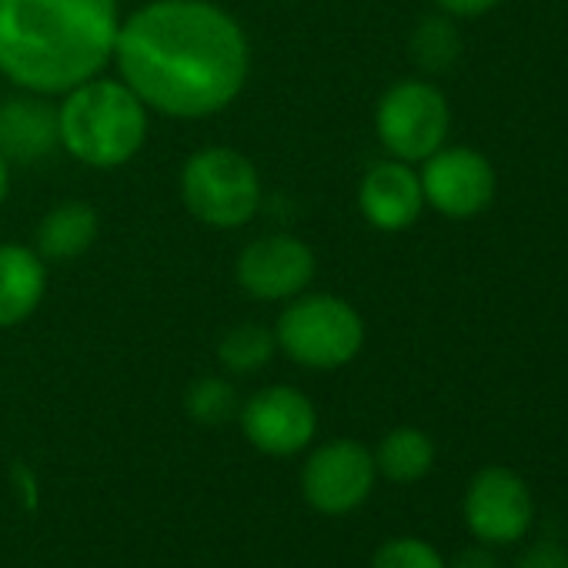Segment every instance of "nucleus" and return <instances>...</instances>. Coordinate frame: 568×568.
<instances>
[{
  "label": "nucleus",
  "instance_id": "obj_1",
  "mask_svg": "<svg viewBox=\"0 0 568 568\" xmlns=\"http://www.w3.org/2000/svg\"><path fill=\"white\" fill-rule=\"evenodd\" d=\"M114 61L144 108L201 121L244 91L251 51L244 28L211 0H151L118 28Z\"/></svg>",
  "mask_w": 568,
  "mask_h": 568
},
{
  "label": "nucleus",
  "instance_id": "obj_2",
  "mask_svg": "<svg viewBox=\"0 0 568 568\" xmlns=\"http://www.w3.org/2000/svg\"><path fill=\"white\" fill-rule=\"evenodd\" d=\"M118 0H0V74L54 98L98 78L114 58Z\"/></svg>",
  "mask_w": 568,
  "mask_h": 568
},
{
  "label": "nucleus",
  "instance_id": "obj_3",
  "mask_svg": "<svg viewBox=\"0 0 568 568\" xmlns=\"http://www.w3.org/2000/svg\"><path fill=\"white\" fill-rule=\"evenodd\" d=\"M61 148L88 168L111 171L128 164L148 134V108L124 81L91 78L64 94L58 108Z\"/></svg>",
  "mask_w": 568,
  "mask_h": 568
},
{
  "label": "nucleus",
  "instance_id": "obj_4",
  "mask_svg": "<svg viewBox=\"0 0 568 568\" xmlns=\"http://www.w3.org/2000/svg\"><path fill=\"white\" fill-rule=\"evenodd\" d=\"M274 342L295 365L332 372L358 358L365 345V322L338 295L302 292L277 315Z\"/></svg>",
  "mask_w": 568,
  "mask_h": 568
},
{
  "label": "nucleus",
  "instance_id": "obj_5",
  "mask_svg": "<svg viewBox=\"0 0 568 568\" xmlns=\"http://www.w3.org/2000/svg\"><path fill=\"white\" fill-rule=\"evenodd\" d=\"M181 201L207 227H241L261 207V178L254 164L231 148H204L181 168Z\"/></svg>",
  "mask_w": 568,
  "mask_h": 568
},
{
  "label": "nucleus",
  "instance_id": "obj_6",
  "mask_svg": "<svg viewBox=\"0 0 568 568\" xmlns=\"http://www.w3.org/2000/svg\"><path fill=\"white\" fill-rule=\"evenodd\" d=\"M448 101L438 88L425 81H398L392 84L378 108L375 128L382 144L395 154V161H425L432 158L448 138Z\"/></svg>",
  "mask_w": 568,
  "mask_h": 568
},
{
  "label": "nucleus",
  "instance_id": "obj_7",
  "mask_svg": "<svg viewBox=\"0 0 568 568\" xmlns=\"http://www.w3.org/2000/svg\"><path fill=\"white\" fill-rule=\"evenodd\" d=\"M375 455L352 438L318 445L302 468V495L322 515H348L362 508L375 488Z\"/></svg>",
  "mask_w": 568,
  "mask_h": 568
},
{
  "label": "nucleus",
  "instance_id": "obj_8",
  "mask_svg": "<svg viewBox=\"0 0 568 568\" xmlns=\"http://www.w3.org/2000/svg\"><path fill=\"white\" fill-rule=\"evenodd\" d=\"M244 438L271 458H292L315 442L318 412L312 398L292 385H267L237 412Z\"/></svg>",
  "mask_w": 568,
  "mask_h": 568
},
{
  "label": "nucleus",
  "instance_id": "obj_9",
  "mask_svg": "<svg viewBox=\"0 0 568 568\" xmlns=\"http://www.w3.org/2000/svg\"><path fill=\"white\" fill-rule=\"evenodd\" d=\"M462 515L481 545H515L531 528L535 501L521 475L501 465H488L468 481Z\"/></svg>",
  "mask_w": 568,
  "mask_h": 568
},
{
  "label": "nucleus",
  "instance_id": "obj_10",
  "mask_svg": "<svg viewBox=\"0 0 568 568\" xmlns=\"http://www.w3.org/2000/svg\"><path fill=\"white\" fill-rule=\"evenodd\" d=\"M234 277L257 302H292L315 277V251L295 234H264L237 254Z\"/></svg>",
  "mask_w": 568,
  "mask_h": 568
},
{
  "label": "nucleus",
  "instance_id": "obj_11",
  "mask_svg": "<svg viewBox=\"0 0 568 568\" xmlns=\"http://www.w3.org/2000/svg\"><path fill=\"white\" fill-rule=\"evenodd\" d=\"M425 201L455 221L475 217L495 197V171L485 154L471 148H438L422 168Z\"/></svg>",
  "mask_w": 568,
  "mask_h": 568
},
{
  "label": "nucleus",
  "instance_id": "obj_12",
  "mask_svg": "<svg viewBox=\"0 0 568 568\" xmlns=\"http://www.w3.org/2000/svg\"><path fill=\"white\" fill-rule=\"evenodd\" d=\"M358 207L378 231H405L425 207L422 181L405 161H382L368 168L358 187Z\"/></svg>",
  "mask_w": 568,
  "mask_h": 568
},
{
  "label": "nucleus",
  "instance_id": "obj_13",
  "mask_svg": "<svg viewBox=\"0 0 568 568\" xmlns=\"http://www.w3.org/2000/svg\"><path fill=\"white\" fill-rule=\"evenodd\" d=\"M61 144L58 131V108L48 104L41 94L11 98L0 104V154L8 161H41Z\"/></svg>",
  "mask_w": 568,
  "mask_h": 568
},
{
  "label": "nucleus",
  "instance_id": "obj_14",
  "mask_svg": "<svg viewBox=\"0 0 568 568\" xmlns=\"http://www.w3.org/2000/svg\"><path fill=\"white\" fill-rule=\"evenodd\" d=\"M48 292V267L28 244H0V328L28 322Z\"/></svg>",
  "mask_w": 568,
  "mask_h": 568
},
{
  "label": "nucleus",
  "instance_id": "obj_15",
  "mask_svg": "<svg viewBox=\"0 0 568 568\" xmlns=\"http://www.w3.org/2000/svg\"><path fill=\"white\" fill-rule=\"evenodd\" d=\"M101 221L88 201H64L51 207L38 227V254L48 261H74L98 241Z\"/></svg>",
  "mask_w": 568,
  "mask_h": 568
},
{
  "label": "nucleus",
  "instance_id": "obj_16",
  "mask_svg": "<svg viewBox=\"0 0 568 568\" xmlns=\"http://www.w3.org/2000/svg\"><path fill=\"white\" fill-rule=\"evenodd\" d=\"M372 455L382 478L395 485H415L435 465V442L418 428H392Z\"/></svg>",
  "mask_w": 568,
  "mask_h": 568
},
{
  "label": "nucleus",
  "instance_id": "obj_17",
  "mask_svg": "<svg viewBox=\"0 0 568 568\" xmlns=\"http://www.w3.org/2000/svg\"><path fill=\"white\" fill-rule=\"evenodd\" d=\"M277 352L274 332L264 325H234L221 342H217V362L231 375H254L261 372Z\"/></svg>",
  "mask_w": 568,
  "mask_h": 568
},
{
  "label": "nucleus",
  "instance_id": "obj_18",
  "mask_svg": "<svg viewBox=\"0 0 568 568\" xmlns=\"http://www.w3.org/2000/svg\"><path fill=\"white\" fill-rule=\"evenodd\" d=\"M184 408H187V415L197 425H224V422H231L241 412L234 385L224 382V378H211V375L207 378H197L187 388Z\"/></svg>",
  "mask_w": 568,
  "mask_h": 568
},
{
  "label": "nucleus",
  "instance_id": "obj_19",
  "mask_svg": "<svg viewBox=\"0 0 568 568\" xmlns=\"http://www.w3.org/2000/svg\"><path fill=\"white\" fill-rule=\"evenodd\" d=\"M412 48H415V61H418L422 68H428V71H445V68H452L455 58H458V51H462L455 28L445 24V21H438V18H428V21L418 28Z\"/></svg>",
  "mask_w": 568,
  "mask_h": 568
},
{
  "label": "nucleus",
  "instance_id": "obj_20",
  "mask_svg": "<svg viewBox=\"0 0 568 568\" xmlns=\"http://www.w3.org/2000/svg\"><path fill=\"white\" fill-rule=\"evenodd\" d=\"M372 568H448L442 551L425 538H388L372 555Z\"/></svg>",
  "mask_w": 568,
  "mask_h": 568
},
{
  "label": "nucleus",
  "instance_id": "obj_21",
  "mask_svg": "<svg viewBox=\"0 0 568 568\" xmlns=\"http://www.w3.org/2000/svg\"><path fill=\"white\" fill-rule=\"evenodd\" d=\"M518 568H568V561L555 545H535L531 551L521 555Z\"/></svg>",
  "mask_w": 568,
  "mask_h": 568
},
{
  "label": "nucleus",
  "instance_id": "obj_22",
  "mask_svg": "<svg viewBox=\"0 0 568 568\" xmlns=\"http://www.w3.org/2000/svg\"><path fill=\"white\" fill-rule=\"evenodd\" d=\"M435 4L445 11V14H458V18H478L485 11H491L501 0H435Z\"/></svg>",
  "mask_w": 568,
  "mask_h": 568
},
{
  "label": "nucleus",
  "instance_id": "obj_23",
  "mask_svg": "<svg viewBox=\"0 0 568 568\" xmlns=\"http://www.w3.org/2000/svg\"><path fill=\"white\" fill-rule=\"evenodd\" d=\"M452 568H498V558H495V551H491V545H471V548H465L458 558H455V565Z\"/></svg>",
  "mask_w": 568,
  "mask_h": 568
},
{
  "label": "nucleus",
  "instance_id": "obj_24",
  "mask_svg": "<svg viewBox=\"0 0 568 568\" xmlns=\"http://www.w3.org/2000/svg\"><path fill=\"white\" fill-rule=\"evenodd\" d=\"M8 158L0 154V204H4V197H8V181H11V171H8Z\"/></svg>",
  "mask_w": 568,
  "mask_h": 568
}]
</instances>
